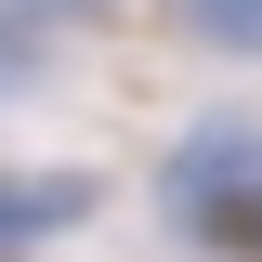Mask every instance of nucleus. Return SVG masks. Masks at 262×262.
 <instances>
[{
  "instance_id": "nucleus-3",
  "label": "nucleus",
  "mask_w": 262,
  "mask_h": 262,
  "mask_svg": "<svg viewBox=\"0 0 262 262\" xmlns=\"http://www.w3.org/2000/svg\"><path fill=\"white\" fill-rule=\"evenodd\" d=\"M79 13H105V0H0V27H79Z\"/></svg>"
},
{
  "instance_id": "nucleus-2",
  "label": "nucleus",
  "mask_w": 262,
  "mask_h": 262,
  "mask_svg": "<svg viewBox=\"0 0 262 262\" xmlns=\"http://www.w3.org/2000/svg\"><path fill=\"white\" fill-rule=\"evenodd\" d=\"M184 27L210 53H262V0H184Z\"/></svg>"
},
{
  "instance_id": "nucleus-1",
  "label": "nucleus",
  "mask_w": 262,
  "mask_h": 262,
  "mask_svg": "<svg viewBox=\"0 0 262 262\" xmlns=\"http://www.w3.org/2000/svg\"><path fill=\"white\" fill-rule=\"evenodd\" d=\"M158 210L196 249H262V131L249 118H196L158 170Z\"/></svg>"
},
{
  "instance_id": "nucleus-4",
  "label": "nucleus",
  "mask_w": 262,
  "mask_h": 262,
  "mask_svg": "<svg viewBox=\"0 0 262 262\" xmlns=\"http://www.w3.org/2000/svg\"><path fill=\"white\" fill-rule=\"evenodd\" d=\"M27 66H39V39H27V27H0V92H27Z\"/></svg>"
}]
</instances>
